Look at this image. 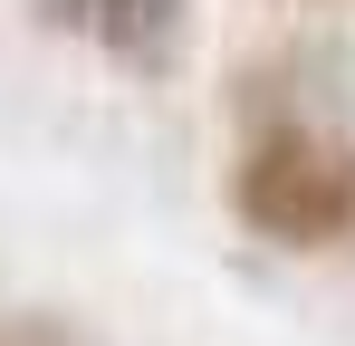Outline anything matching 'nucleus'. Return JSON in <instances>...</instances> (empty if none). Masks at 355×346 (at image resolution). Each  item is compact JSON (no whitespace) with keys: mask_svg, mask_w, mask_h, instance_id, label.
Wrapping results in <instances>:
<instances>
[{"mask_svg":"<svg viewBox=\"0 0 355 346\" xmlns=\"http://www.w3.org/2000/svg\"><path fill=\"white\" fill-rule=\"evenodd\" d=\"M279 10H327V0H279Z\"/></svg>","mask_w":355,"mask_h":346,"instance_id":"obj_4","label":"nucleus"},{"mask_svg":"<svg viewBox=\"0 0 355 346\" xmlns=\"http://www.w3.org/2000/svg\"><path fill=\"white\" fill-rule=\"evenodd\" d=\"M0 346H96V337L58 308H0Z\"/></svg>","mask_w":355,"mask_h":346,"instance_id":"obj_3","label":"nucleus"},{"mask_svg":"<svg viewBox=\"0 0 355 346\" xmlns=\"http://www.w3.org/2000/svg\"><path fill=\"white\" fill-rule=\"evenodd\" d=\"M29 10H39V29L87 39L116 77H144V87L182 77V58H192V0H29Z\"/></svg>","mask_w":355,"mask_h":346,"instance_id":"obj_2","label":"nucleus"},{"mask_svg":"<svg viewBox=\"0 0 355 346\" xmlns=\"http://www.w3.org/2000/svg\"><path fill=\"white\" fill-rule=\"evenodd\" d=\"M231 212L269 250H336L355 240V135L327 115H269L250 125L231 164Z\"/></svg>","mask_w":355,"mask_h":346,"instance_id":"obj_1","label":"nucleus"}]
</instances>
